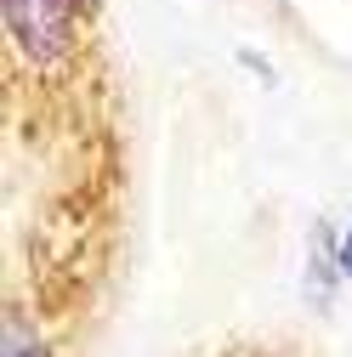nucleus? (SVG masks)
Segmentation results:
<instances>
[{"label": "nucleus", "mask_w": 352, "mask_h": 357, "mask_svg": "<svg viewBox=\"0 0 352 357\" xmlns=\"http://www.w3.org/2000/svg\"><path fill=\"white\" fill-rule=\"evenodd\" d=\"M341 238L318 221V233H313V250H307V301H313L318 312H330L335 289H341Z\"/></svg>", "instance_id": "nucleus-1"}, {"label": "nucleus", "mask_w": 352, "mask_h": 357, "mask_svg": "<svg viewBox=\"0 0 352 357\" xmlns=\"http://www.w3.org/2000/svg\"><path fill=\"white\" fill-rule=\"evenodd\" d=\"M0 357H52V351H46V335H40L23 312H12L6 318V340H0Z\"/></svg>", "instance_id": "nucleus-2"}, {"label": "nucleus", "mask_w": 352, "mask_h": 357, "mask_svg": "<svg viewBox=\"0 0 352 357\" xmlns=\"http://www.w3.org/2000/svg\"><path fill=\"white\" fill-rule=\"evenodd\" d=\"M341 278H346V289H352V227L341 233Z\"/></svg>", "instance_id": "nucleus-3"}]
</instances>
